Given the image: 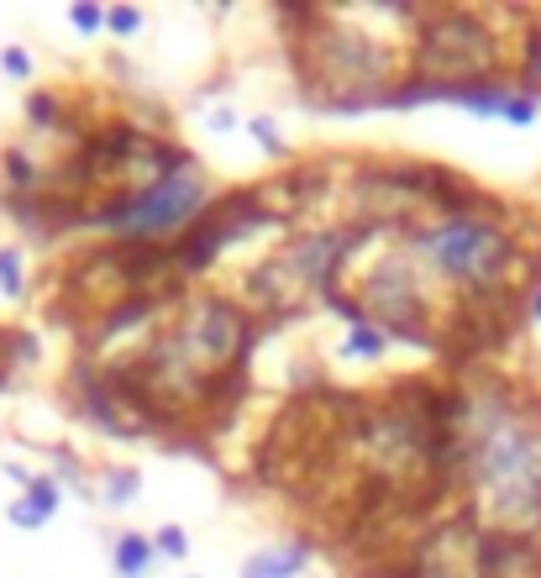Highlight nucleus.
I'll return each instance as SVG.
<instances>
[{
  "label": "nucleus",
  "mask_w": 541,
  "mask_h": 578,
  "mask_svg": "<svg viewBox=\"0 0 541 578\" xmlns=\"http://www.w3.org/2000/svg\"><path fill=\"white\" fill-rule=\"evenodd\" d=\"M457 463L473 489V521L499 536L541 531V410L505 379L463 394Z\"/></svg>",
  "instance_id": "obj_1"
},
{
  "label": "nucleus",
  "mask_w": 541,
  "mask_h": 578,
  "mask_svg": "<svg viewBox=\"0 0 541 578\" xmlns=\"http://www.w3.org/2000/svg\"><path fill=\"white\" fill-rule=\"evenodd\" d=\"M410 247L437 279L468 289V294L516 285L520 247L505 226H489V221L442 216L431 226H410Z\"/></svg>",
  "instance_id": "obj_2"
},
{
  "label": "nucleus",
  "mask_w": 541,
  "mask_h": 578,
  "mask_svg": "<svg viewBox=\"0 0 541 578\" xmlns=\"http://www.w3.org/2000/svg\"><path fill=\"white\" fill-rule=\"evenodd\" d=\"M211 205V185L200 169H185V174H164L158 185L147 190H132V194H111L100 200L95 211H85L90 226H106L117 232V242H179L189 232V221L200 216Z\"/></svg>",
  "instance_id": "obj_3"
},
{
  "label": "nucleus",
  "mask_w": 541,
  "mask_h": 578,
  "mask_svg": "<svg viewBox=\"0 0 541 578\" xmlns=\"http://www.w3.org/2000/svg\"><path fill=\"white\" fill-rule=\"evenodd\" d=\"M410 69H416V79H437V85L499 79L495 26L484 22L478 11H426V16H416Z\"/></svg>",
  "instance_id": "obj_4"
},
{
  "label": "nucleus",
  "mask_w": 541,
  "mask_h": 578,
  "mask_svg": "<svg viewBox=\"0 0 541 578\" xmlns=\"http://www.w3.org/2000/svg\"><path fill=\"white\" fill-rule=\"evenodd\" d=\"M274 221H284V216L263 205V190H227V194H216L211 205L189 221L185 237L168 247V253H174V268H179V274H206V268L221 258V247H232V242L253 237V232L274 226Z\"/></svg>",
  "instance_id": "obj_5"
},
{
  "label": "nucleus",
  "mask_w": 541,
  "mask_h": 578,
  "mask_svg": "<svg viewBox=\"0 0 541 578\" xmlns=\"http://www.w3.org/2000/svg\"><path fill=\"white\" fill-rule=\"evenodd\" d=\"M363 315L374 321L384 337H400L405 347H442V332L431 326L421 279L410 258H384L363 285Z\"/></svg>",
  "instance_id": "obj_6"
},
{
  "label": "nucleus",
  "mask_w": 541,
  "mask_h": 578,
  "mask_svg": "<svg viewBox=\"0 0 541 578\" xmlns=\"http://www.w3.org/2000/svg\"><path fill=\"white\" fill-rule=\"evenodd\" d=\"M478 547H484V526L473 521V510H463L426 531L410 563L421 578H478Z\"/></svg>",
  "instance_id": "obj_7"
},
{
  "label": "nucleus",
  "mask_w": 541,
  "mask_h": 578,
  "mask_svg": "<svg viewBox=\"0 0 541 578\" xmlns=\"http://www.w3.org/2000/svg\"><path fill=\"white\" fill-rule=\"evenodd\" d=\"M22 489H26V494L11 505V526H22V531L47 526V521H53V510H58V479L37 474V479H26Z\"/></svg>",
  "instance_id": "obj_8"
},
{
  "label": "nucleus",
  "mask_w": 541,
  "mask_h": 578,
  "mask_svg": "<svg viewBox=\"0 0 541 578\" xmlns=\"http://www.w3.org/2000/svg\"><path fill=\"white\" fill-rule=\"evenodd\" d=\"M310 563V542H289V547H268V553L247 557L242 578H295Z\"/></svg>",
  "instance_id": "obj_9"
},
{
  "label": "nucleus",
  "mask_w": 541,
  "mask_h": 578,
  "mask_svg": "<svg viewBox=\"0 0 541 578\" xmlns=\"http://www.w3.org/2000/svg\"><path fill=\"white\" fill-rule=\"evenodd\" d=\"M158 563V547H153V536H142V531H121L117 536V553H111V568L121 578H147V568Z\"/></svg>",
  "instance_id": "obj_10"
},
{
  "label": "nucleus",
  "mask_w": 541,
  "mask_h": 578,
  "mask_svg": "<svg viewBox=\"0 0 541 578\" xmlns=\"http://www.w3.org/2000/svg\"><path fill=\"white\" fill-rule=\"evenodd\" d=\"M520 96L541 100V16L526 26V58H520Z\"/></svg>",
  "instance_id": "obj_11"
},
{
  "label": "nucleus",
  "mask_w": 541,
  "mask_h": 578,
  "mask_svg": "<svg viewBox=\"0 0 541 578\" xmlns=\"http://www.w3.org/2000/svg\"><path fill=\"white\" fill-rule=\"evenodd\" d=\"M137 489H142V474H137V468H106L100 500H106V505H126V500H132Z\"/></svg>",
  "instance_id": "obj_12"
},
{
  "label": "nucleus",
  "mask_w": 541,
  "mask_h": 578,
  "mask_svg": "<svg viewBox=\"0 0 541 578\" xmlns=\"http://www.w3.org/2000/svg\"><path fill=\"white\" fill-rule=\"evenodd\" d=\"M384 332H378L374 321H363V326H353L347 332V358H384Z\"/></svg>",
  "instance_id": "obj_13"
},
{
  "label": "nucleus",
  "mask_w": 541,
  "mask_h": 578,
  "mask_svg": "<svg viewBox=\"0 0 541 578\" xmlns=\"http://www.w3.org/2000/svg\"><path fill=\"white\" fill-rule=\"evenodd\" d=\"M22 289H26L22 253H16V247H0V294H11V300H22Z\"/></svg>",
  "instance_id": "obj_14"
},
{
  "label": "nucleus",
  "mask_w": 541,
  "mask_h": 578,
  "mask_svg": "<svg viewBox=\"0 0 541 578\" xmlns=\"http://www.w3.org/2000/svg\"><path fill=\"white\" fill-rule=\"evenodd\" d=\"M247 132H253V143H258L268 158H284V153H289V143L279 137V126L268 116H247Z\"/></svg>",
  "instance_id": "obj_15"
},
{
  "label": "nucleus",
  "mask_w": 541,
  "mask_h": 578,
  "mask_svg": "<svg viewBox=\"0 0 541 578\" xmlns=\"http://www.w3.org/2000/svg\"><path fill=\"white\" fill-rule=\"evenodd\" d=\"M153 547H158V557H168V563H185L189 557V531L185 526H158Z\"/></svg>",
  "instance_id": "obj_16"
},
{
  "label": "nucleus",
  "mask_w": 541,
  "mask_h": 578,
  "mask_svg": "<svg viewBox=\"0 0 541 578\" xmlns=\"http://www.w3.org/2000/svg\"><path fill=\"white\" fill-rule=\"evenodd\" d=\"M106 26H111L117 37H137V32H142V11H137V5H106Z\"/></svg>",
  "instance_id": "obj_17"
},
{
  "label": "nucleus",
  "mask_w": 541,
  "mask_h": 578,
  "mask_svg": "<svg viewBox=\"0 0 541 578\" xmlns=\"http://www.w3.org/2000/svg\"><path fill=\"white\" fill-rule=\"evenodd\" d=\"M69 22H74V32H100L106 26V5H95V0H79V5H69Z\"/></svg>",
  "instance_id": "obj_18"
},
{
  "label": "nucleus",
  "mask_w": 541,
  "mask_h": 578,
  "mask_svg": "<svg viewBox=\"0 0 541 578\" xmlns=\"http://www.w3.org/2000/svg\"><path fill=\"white\" fill-rule=\"evenodd\" d=\"M26 116L37 121V126H53V121H58V96H53V90H32V100H26Z\"/></svg>",
  "instance_id": "obj_19"
},
{
  "label": "nucleus",
  "mask_w": 541,
  "mask_h": 578,
  "mask_svg": "<svg viewBox=\"0 0 541 578\" xmlns=\"http://www.w3.org/2000/svg\"><path fill=\"white\" fill-rule=\"evenodd\" d=\"M0 69L11 74V79H26V74H32V53H26V48H5V53H0Z\"/></svg>",
  "instance_id": "obj_20"
},
{
  "label": "nucleus",
  "mask_w": 541,
  "mask_h": 578,
  "mask_svg": "<svg viewBox=\"0 0 541 578\" xmlns=\"http://www.w3.org/2000/svg\"><path fill=\"white\" fill-rule=\"evenodd\" d=\"M526 311H531V321H541V279L526 289Z\"/></svg>",
  "instance_id": "obj_21"
},
{
  "label": "nucleus",
  "mask_w": 541,
  "mask_h": 578,
  "mask_svg": "<svg viewBox=\"0 0 541 578\" xmlns=\"http://www.w3.org/2000/svg\"><path fill=\"white\" fill-rule=\"evenodd\" d=\"M189 578H200V574H189Z\"/></svg>",
  "instance_id": "obj_22"
}]
</instances>
